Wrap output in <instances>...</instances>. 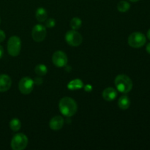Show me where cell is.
<instances>
[{
  "label": "cell",
  "mask_w": 150,
  "mask_h": 150,
  "mask_svg": "<svg viewBox=\"0 0 150 150\" xmlns=\"http://www.w3.org/2000/svg\"><path fill=\"white\" fill-rule=\"evenodd\" d=\"M117 90L122 93H128L133 89V81L129 76L126 75H118L114 80Z\"/></svg>",
  "instance_id": "obj_2"
},
{
  "label": "cell",
  "mask_w": 150,
  "mask_h": 150,
  "mask_svg": "<svg viewBox=\"0 0 150 150\" xmlns=\"http://www.w3.org/2000/svg\"><path fill=\"white\" fill-rule=\"evenodd\" d=\"M146 52H147L148 54H150V42H149V43H148L147 45H146Z\"/></svg>",
  "instance_id": "obj_25"
},
{
  "label": "cell",
  "mask_w": 150,
  "mask_h": 150,
  "mask_svg": "<svg viewBox=\"0 0 150 150\" xmlns=\"http://www.w3.org/2000/svg\"><path fill=\"white\" fill-rule=\"evenodd\" d=\"M46 28L42 24H37L32 31V39L35 42H42L46 37Z\"/></svg>",
  "instance_id": "obj_8"
},
{
  "label": "cell",
  "mask_w": 150,
  "mask_h": 150,
  "mask_svg": "<svg viewBox=\"0 0 150 150\" xmlns=\"http://www.w3.org/2000/svg\"><path fill=\"white\" fill-rule=\"evenodd\" d=\"M34 83H35V84H37V85L42 84V79H41V78L40 77H36L35 79V80H34Z\"/></svg>",
  "instance_id": "obj_22"
},
{
  "label": "cell",
  "mask_w": 150,
  "mask_h": 150,
  "mask_svg": "<svg viewBox=\"0 0 150 150\" xmlns=\"http://www.w3.org/2000/svg\"><path fill=\"white\" fill-rule=\"evenodd\" d=\"M130 1H132V2H137V1H139V0H129Z\"/></svg>",
  "instance_id": "obj_27"
},
{
  "label": "cell",
  "mask_w": 150,
  "mask_h": 150,
  "mask_svg": "<svg viewBox=\"0 0 150 150\" xmlns=\"http://www.w3.org/2000/svg\"><path fill=\"white\" fill-rule=\"evenodd\" d=\"M118 105L121 109L127 110L130 105V100L127 95H123L119 99Z\"/></svg>",
  "instance_id": "obj_15"
},
{
  "label": "cell",
  "mask_w": 150,
  "mask_h": 150,
  "mask_svg": "<svg viewBox=\"0 0 150 150\" xmlns=\"http://www.w3.org/2000/svg\"><path fill=\"white\" fill-rule=\"evenodd\" d=\"M65 40L70 46L77 47L82 43L83 38L79 32L73 29L67 32L65 35Z\"/></svg>",
  "instance_id": "obj_6"
},
{
  "label": "cell",
  "mask_w": 150,
  "mask_h": 150,
  "mask_svg": "<svg viewBox=\"0 0 150 150\" xmlns=\"http://www.w3.org/2000/svg\"><path fill=\"white\" fill-rule=\"evenodd\" d=\"M59 108L61 114L64 117H71L76 114L78 110V105L73 98L64 97L60 100Z\"/></svg>",
  "instance_id": "obj_1"
},
{
  "label": "cell",
  "mask_w": 150,
  "mask_h": 150,
  "mask_svg": "<svg viewBox=\"0 0 150 150\" xmlns=\"http://www.w3.org/2000/svg\"><path fill=\"white\" fill-rule=\"evenodd\" d=\"M37 20L39 22H45L48 18V13L43 7H39L35 13Z\"/></svg>",
  "instance_id": "obj_14"
},
{
  "label": "cell",
  "mask_w": 150,
  "mask_h": 150,
  "mask_svg": "<svg viewBox=\"0 0 150 150\" xmlns=\"http://www.w3.org/2000/svg\"><path fill=\"white\" fill-rule=\"evenodd\" d=\"M10 127L13 131L17 132L21 127V122L20 120L17 118H14L13 120H11V121L10 122Z\"/></svg>",
  "instance_id": "obj_18"
},
{
  "label": "cell",
  "mask_w": 150,
  "mask_h": 150,
  "mask_svg": "<svg viewBox=\"0 0 150 150\" xmlns=\"http://www.w3.org/2000/svg\"><path fill=\"white\" fill-rule=\"evenodd\" d=\"M0 23H1V18H0Z\"/></svg>",
  "instance_id": "obj_28"
},
{
  "label": "cell",
  "mask_w": 150,
  "mask_h": 150,
  "mask_svg": "<svg viewBox=\"0 0 150 150\" xmlns=\"http://www.w3.org/2000/svg\"><path fill=\"white\" fill-rule=\"evenodd\" d=\"M35 72L37 75L40 76H45L48 73V68H47V66L45 65V64H40L35 67Z\"/></svg>",
  "instance_id": "obj_17"
},
{
  "label": "cell",
  "mask_w": 150,
  "mask_h": 150,
  "mask_svg": "<svg viewBox=\"0 0 150 150\" xmlns=\"http://www.w3.org/2000/svg\"><path fill=\"white\" fill-rule=\"evenodd\" d=\"M12 80L9 76L6 74L0 75V92H7L10 89Z\"/></svg>",
  "instance_id": "obj_10"
},
{
  "label": "cell",
  "mask_w": 150,
  "mask_h": 150,
  "mask_svg": "<svg viewBox=\"0 0 150 150\" xmlns=\"http://www.w3.org/2000/svg\"><path fill=\"white\" fill-rule=\"evenodd\" d=\"M127 42H128L129 45L132 48H139L145 45L146 42V38L142 32H135L129 36Z\"/></svg>",
  "instance_id": "obj_3"
},
{
  "label": "cell",
  "mask_w": 150,
  "mask_h": 150,
  "mask_svg": "<svg viewBox=\"0 0 150 150\" xmlns=\"http://www.w3.org/2000/svg\"><path fill=\"white\" fill-rule=\"evenodd\" d=\"M103 98L106 101H112L117 98V90L113 87H108L103 90L102 93Z\"/></svg>",
  "instance_id": "obj_12"
},
{
  "label": "cell",
  "mask_w": 150,
  "mask_h": 150,
  "mask_svg": "<svg viewBox=\"0 0 150 150\" xmlns=\"http://www.w3.org/2000/svg\"><path fill=\"white\" fill-rule=\"evenodd\" d=\"M64 120L61 116H55L53 117L49 122V127L53 130H59L62 128Z\"/></svg>",
  "instance_id": "obj_11"
},
{
  "label": "cell",
  "mask_w": 150,
  "mask_h": 150,
  "mask_svg": "<svg viewBox=\"0 0 150 150\" xmlns=\"http://www.w3.org/2000/svg\"><path fill=\"white\" fill-rule=\"evenodd\" d=\"M34 80L29 77H23L21 79L18 83V88L20 92L23 95H28L32 92L34 89Z\"/></svg>",
  "instance_id": "obj_7"
},
{
  "label": "cell",
  "mask_w": 150,
  "mask_h": 150,
  "mask_svg": "<svg viewBox=\"0 0 150 150\" xmlns=\"http://www.w3.org/2000/svg\"><path fill=\"white\" fill-rule=\"evenodd\" d=\"M147 38H148V39L150 40V29L148 30V32H147Z\"/></svg>",
  "instance_id": "obj_26"
},
{
  "label": "cell",
  "mask_w": 150,
  "mask_h": 150,
  "mask_svg": "<svg viewBox=\"0 0 150 150\" xmlns=\"http://www.w3.org/2000/svg\"><path fill=\"white\" fill-rule=\"evenodd\" d=\"M21 48V40L18 36H12L7 42V51L12 57L19 55Z\"/></svg>",
  "instance_id": "obj_5"
},
{
  "label": "cell",
  "mask_w": 150,
  "mask_h": 150,
  "mask_svg": "<svg viewBox=\"0 0 150 150\" xmlns=\"http://www.w3.org/2000/svg\"><path fill=\"white\" fill-rule=\"evenodd\" d=\"M3 55H4V49H3V47L0 45V59L3 57Z\"/></svg>",
  "instance_id": "obj_24"
},
{
  "label": "cell",
  "mask_w": 150,
  "mask_h": 150,
  "mask_svg": "<svg viewBox=\"0 0 150 150\" xmlns=\"http://www.w3.org/2000/svg\"><path fill=\"white\" fill-rule=\"evenodd\" d=\"M27 136L23 133H17L13 137L11 140V147L13 150H23L26 149L28 145Z\"/></svg>",
  "instance_id": "obj_4"
},
{
  "label": "cell",
  "mask_w": 150,
  "mask_h": 150,
  "mask_svg": "<svg viewBox=\"0 0 150 150\" xmlns=\"http://www.w3.org/2000/svg\"><path fill=\"white\" fill-rule=\"evenodd\" d=\"M52 62L56 67H64L67 65L68 59L65 53L62 51H57L53 54Z\"/></svg>",
  "instance_id": "obj_9"
},
{
  "label": "cell",
  "mask_w": 150,
  "mask_h": 150,
  "mask_svg": "<svg viewBox=\"0 0 150 150\" xmlns=\"http://www.w3.org/2000/svg\"><path fill=\"white\" fill-rule=\"evenodd\" d=\"M83 83L81 79H76L70 81L67 84V88L70 90H78L83 88Z\"/></svg>",
  "instance_id": "obj_13"
},
{
  "label": "cell",
  "mask_w": 150,
  "mask_h": 150,
  "mask_svg": "<svg viewBox=\"0 0 150 150\" xmlns=\"http://www.w3.org/2000/svg\"><path fill=\"white\" fill-rule=\"evenodd\" d=\"M45 26H46L47 28H49V29H51V28H54V26H56V21L55 19L54 18H48V19H46V21H45Z\"/></svg>",
  "instance_id": "obj_20"
},
{
  "label": "cell",
  "mask_w": 150,
  "mask_h": 150,
  "mask_svg": "<svg viewBox=\"0 0 150 150\" xmlns=\"http://www.w3.org/2000/svg\"><path fill=\"white\" fill-rule=\"evenodd\" d=\"M5 38H6L5 33H4V31L0 29V42H3V41L5 40Z\"/></svg>",
  "instance_id": "obj_21"
},
{
  "label": "cell",
  "mask_w": 150,
  "mask_h": 150,
  "mask_svg": "<svg viewBox=\"0 0 150 150\" xmlns=\"http://www.w3.org/2000/svg\"><path fill=\"white\" fill-rule=\"evenodd\" d=\"M130 8V4L128 1H120V2L117 4V10L121 13H125V12L128 11Z\"/></svg>",
  "instance_id": "obj_16"
},
{
  "label": "cell",
  "mask_w": 150,
  "mask_h": 150,
  "mask_svg": "<svg viewBox=\"0 0 150 150\" xmlns=\"http://www.w3.org/2000/svg\"><path fill=\"white\" fill-rule=\"evenodd\" d=\"M83 88H84V90L87 92H92V89H93V88H92V86L90 84L85 85V86H83Z\"/></svg>",
  "instance_id": "obj_23"
},
{
  "label": "cell",
  "mask_w": 150,
  "mask_h": 150,
  "mask_svg": "<svg viewBox=\"0 0 150 150\" xmlns=\"http://www.w3.org/2000/svg\"><path fill=\"white\" fill-rule=\"evenodd\" d=\"M70 26H71L72 29H74V30H78V29H80L81 26L82 25L81 19L77 17L73 18L70 21Z\"/></svg>",
  "instance_id": "obj_19"
}]
</instances>
